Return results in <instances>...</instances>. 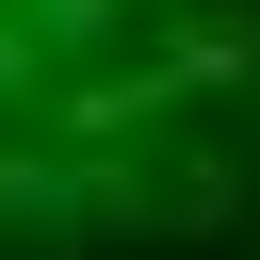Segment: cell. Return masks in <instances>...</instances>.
I'll return each instance as SVG.
<instances>
[{
    "label": "cell",
    "instance_id": "obj_1",
    "mask_svg": "<svg viewBox=\"0 0 260 260\" xmlns=\"http://www.w3.org/2000/svg\"><path fill=\"white\" fill-rule=\"evenodd\" d=\"M260 244V0H0V260H244Z\"/></svg>",
    "mask_w": 260,
    "mask_h": 260
}]
</instances>
